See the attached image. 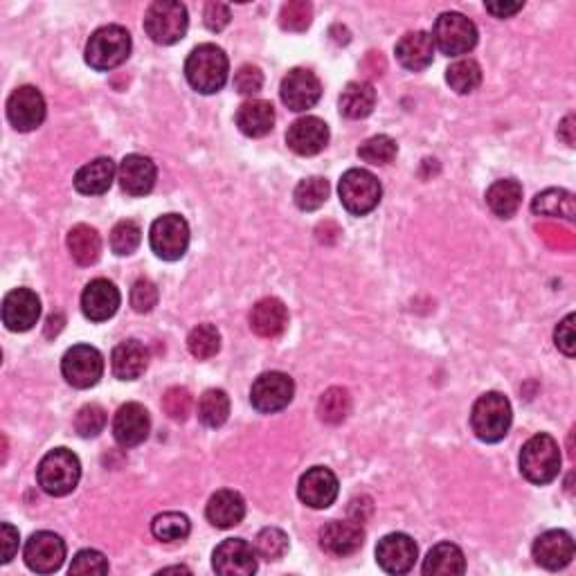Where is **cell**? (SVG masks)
I'll list each match as a JSON object with an SVG mask.
<instances>
[{
  "label": "cell",
  "mask_w": 576,
  "mask_h": 576,
  "mask_svg": "<svg viewBox=\"0 0 576 576\" xmlns=\"http://www.w3.org/2000/svg\"><path fill=\"white\" fill-rule=\"evenodd\" d=\"M158 304V288L151 279H138L131 288V306L138 313H149Z\"/></svg>",
  "instance_id": "cell-49"
},
{
  "label": "cell",
  "mask_w": 576,
  "mask_h": 576,
  "mask_svg": "<svg viewBox=\"0 0 576 576\" xmlns=\"http://www.w3.org/2000/svg\"><path fill=\"white\" fill-rule=\"evenodd\" d=\"M18 540H21L18 538V529L9 525V522H3V525H0V545H3V558H0V561H12L18 552Z\"/></svg>",
  "instance_id": "cell-53"
},
{
  "label": "cell",
  "mask_w": 576,
  "mask_h": 576,
  "mask_svg": "<svg viewBox=\"0 0 576 576\" xmlns=\"http://www.w3.org/2000/svg\"><path fill=\"white\" fill-rule=\"evenodd\" d=\"M446 81L459 95L473 93V90L482 84L480 63L473 59H459L455 63H450V68L446 70Z\"/></svg>",
  "instance_id": "cell-38"
},
{
  "label": "cell",
  "mask_w": 576,
  "mask_h": 576,
  "mask_svg": "<svg viewBox=\"0 0 576 576\" xmlns=\"http://www.w3.org/2000/svg\"><path fill=\"white\" fill-rule=\"evenodd\" d=\"M396 151H399V147H396L390 135H374V138L360 144L358 156L369 162V165H390L396 158Z\"/></svg>",
  "instance_id": "cell-43"
},
{
  "label": "cell",
  "mask_w": 576,
  "mask_h": 576,
  "mask_svg": "<svg viewBox=\"0 0 576 576\" xmlns=\"http://www.w3.org/2000/svg\"><path fill=\"white\" fill-rule=\"evenodd\" d=\"M151 250L160 259L178 261L185 257L189 248V225L180 214H162L151 223L149 230Z\"/></svg>",
  "instance_id": "cell-9"
},
{
  "label": "cell",
  "mask_w": 576,
  "mask_h": 576,
  "mask_svg": "<svg viewBox=\"0 0 576 576\" xmlns=\"http://www.w3.org/2000/svg\"><path fill=\"white\" fill-rule=\"evenodd\" d=\"M230 417V396L223 390H207L198 401V419L207 428H221Z\"/></svg>",
  "instance_id": "cell-36"
},
{
  "label": "cell",
  "mask_w": 576,
  "mask_h": 576,
  "mask_svg": "<svg viewBox=\"0 0 576 576\" xmlns=\"http://www.w3.org/2000/svg\"><path fill=\"white\" fill-rule=\"evenodd\" d=\"M340 113L349 120H363L376 106V90L367 81H351L345 86L338 99Z\"/></svg>",
  "instance_id": "cell-32"
},
{
  "label": "cell",
  "mask_w": 576,
  "mask_h": 576,
  "mask_svg": "<svg viewBox=\"0 0 576 576\" xmlns=\"http://www.w3.org/2000/svg\"><path fill=\"white\" fill-rule=\"evenodd\" d=\"M349 412H351V396L345 387H329V390L320 396L318 414L324 423H329V426H338V423L347 419Z\"/></svg>",
  "instance_id": "cell-39"
},
{
  "label": "cell",
  "mask_w": 576,
  "mask_h": 576,
  "mask_svg": "<svg viewBox=\"0 0 576 576\" xmlns=\"http://www.w3.org/2000/svg\"><path fill=\"white\" fill-rule=\"evenodd\" d=\"M131 34L122 25H104L90 34L86 43V63L93 70L108 72L129 59Z\"/></svg>",
  "instance_id": "cell-3"
},
{
  "label": "cell",
  "mask_w": 576,
  "mask_h": 576,
  "mask_svg": "<svg viewBox=\"0 0 576 576\" xmlns=\"http://www.w3.org/2000/svg\"><path fill=\"white\" fill-rule=\"evenodd\" d=\"M68 250L79 266H93L102 255V237L95 228L79 223L68 232Z\"/></svg>",
  "instance_id": "cell-34"
},
{
  "label": "cell",
  "mask_w": 576,
  "mask_h": 576,
  "mask_svg": "<svg viewBox=\"0 0 576 576\" xmlns=\"http://www.w3.org/2000/svg\"><path fill=\"white\" fill-rule=\"evenodd\" d=\"M45 99L36 86H18L7 99V117L16 131L27 133L39 129L45 120Z\"/></svg>",
  "instance_id": "cell-13"
},
{
  "label": "cell",
  "mask_w": 576,
  "mask_h": 576,
  "mask_svg": "<svg viewBox=\"0 0 576 576\" xmlns=\"http://www.w3.org/2000/svg\"><path fill=\"white\" fill-rule=\"evenodd\" d=\"M365 543V531L356 520H331L320 529V547L329 556L345 558Z\"/></svg>",
  "instance_id": "cell-19"
},
{
  "label": "cell",
  "mask_w": 576,
  "mask_h": 576,
  "mask_svg": "<svg viewBox=\"0 0 576 576\" xmlns=\"http://www.w3.org/2000/svg\"><path fill=\"white\" fill-rule=\"evenodd\" d=\"M255 549L257 556L264 558V561H279L288 552V536L282 529L266 527L257 534Z\"/></svg>",
  "instance_id": "cell-44"
},
{
  "label": "cell",
  "mask_w": 576,
  "mask_h": 576,
  "mask_svg": "<svg viewBox=\"0 0 576 576\" xmlns=\"http://www.w3.org/2000/svg\"><path fill=\"white\" fill-rule=\"evenodd\" d=\"M531 212L536 216H561L565 221L576 219V201L574 194L565 189H545L534 201H531Z\"/></svg>",
  "instance_id": "cell-35"
},
{
  "label": "cell",
  "mask_w": 576,
  "mask_h": 576,
  "mask_svg": "<svg viewBox=\"0 0 576 576\" xmlns=\"http://www.w3.org/2000/svg\"><path fill=\"white\" fill-rule=\"evenodd\" d=\"M237 126L248 138H264L275 126V108L266 99H248L237 111Z\"/></svg>",
  "instance_id": "cell-28"
},
{
  "label": "cell",
  "mask_w": 576,
  "mask_h": 576,
  "mask_svg": "<svg viewBox=\"0 0 576 576\" xmlns=\"http://www.w3.org/2000/svg\"><path fill=\"white\" fill-rule=\"evenodd\" d=\"M466 572L464 552L453 543H439L423 558V574L426 576H455Z\"/></svg>",
  "instance_id": "cell-31"
},
{
  "label": "cell",
  "mask_w": 576,
  "mask_h": 576,
  "mask_svg": "<svg viewBox=\"0 0 576 576\" xmlns=\"http://www.w3.org/2000/svg\"><path fill=\"white\" fill-rule=\"evenodd\" d=\"M329 142V126L315 115H306L288 126L286 144L297 156H315Z\"/></svg>",
  "instance_id": "cell-21"
},
{
  "label": "cell",
  "mask_w": 576,
  "mask_h": 576,
  "mask_svg": "<svg viewBox=\"0 0 576 576\" xmlns=\"http://www.w3.org/2000/svg\"><path fill=\"white\" fill-rule=\"evenodd\" d=\"M70 574H108V558L97 549H81L72 558Z\"/></svg>",
  "instance_id": "cell-48"
},
{
  "label": "cell",
  "mask_w": 576,
  "mask_h": 576,
  "mask_svg": "<svg viewBox=\"0 0 576 576\" xmlns=\"http://www.w3.org/2000/svg\"><path fill=\"white\" fill-rule=\"evenodd\" d=\"M149 365V351L140 340H124L113 349L111 367L120 381H135Z\"/></svg>",
  "instance_id": "cell-29"
},
{
  "label": "cell",
  "mask_w": 576,
  "mask_h": 576,
  "mask_svg": "<svg viewBox=\"0 0 576 576\" xmlns=\"http://www.w3.org/2000/svg\"><path fill=\"white\" fill-rule=\"evenodd\" d=\"M288 324V309L277 297H264L250 311V329L261 338H277Z\"/></svg>",
  "instance_id": "cell-27"
},
{
  "label": "cell",
  "mask_w": 576,
  "mask_h": 576,
  "mask_svg": "<svg viewBox=\"0 0 576 576\" xmlns=\"http://www.w3.org/2000/svg\"><path fill=\"white\" fill-rule=\"evenodd\" d=\"M430 36L439 52L448 54V57H459V54H466L475 48L477 27L464 14L444 12L435 21Z\"/></svg>",
  "instance_id": "cell-8"
},
{
  "label": "cell",
  "mask_w": 576,
  "mask_h": 576,
  "mask_svg": "<svg viewBox=\"0 0 576 576\" xmlns=\"http://www.w3.org/2000/svg\"><path fill=\"white\" fill-rule=\"evenodd\" d=\"M192 405L194 399L187 387H169V390L162 394V410L174 421H185L189 412H192Z\"/></svg>",
  "instance_id": "cell-47"
},
{
  "label": "cell",
  "mask_w": 576,
  "mask_h": 576,
  "mask_svg": "<svg viewBox=\"0 0 576 576\" xmlns=\"http://www.w3.org/2000/svg\"><path fill=\"white\" fill-rule=\"evenodd\" d=\"M531 554H534L536 563L545 570H563L572 563L574 558V540L563 529H552L545 531L536 538L534 547H531Z\"/></svg>",
  "instance_id": "cell-20"
},
{
  "label": "cell",
  "mask_w": 576,
  "mask_h": 576,
  "mask_svg": "<svg viewBox=\"0 0 576 576\" xmlns=\"http://www.w3.org/2000/svg\"><path fill=\"white\" fill-rule=\"evenodd\" d=\"M41 318V300L30 288H14L3 300V322L9 331H30Z\"/></svg>",
  "instance_id": "cell-18"
},
{
  "label": "cell",
  "mask_w": 576,
  "mask_h": 576,
  "mask_svg": "<svg viewBox=\"0 0 576 576\" xmlns=\"http://www.w3.org/2000/svg\"><path fill=\"white\" fill-rule=\"evenodd\" d=\"M313 21V5L306 0H291L279 12V25L286 32H304Z\"/></svg>",
  "instance_id": "cell-45"
},
{
  "label": "cell",
  "mask_w": 576,
  "mask_h": 576,
  "mask_svg": "<svg viewBox=\"0 0 576 576\" xmlns=\"http://www.w3.org/2000/svg\"><path fill=\"white\" fill-rule=\"evenodd\" d=\"M558 138H561L567 147H574V115H567L558 126Z\"/></svg>",
  "instance_id": "cell-55"
},
{
  "label": "cell",
  "mask_w": 576,
  "mask_h": 576,
  "mask_svg": "<svg viewBox=\"0 0 576 576\" xmlns=\"http://www.w3.org/2000/svg\"><path fill=\"white\" fill-rule=\"evenodd\" d=\"M432 57H435V41L423 30L403 34L401 41L396 43V59L410 72L426 70L432 63Z\"/></svg>",
  "instance_id": "cell-26"
},
{
  "label": "cell",
  "mask_w": 576,
  "mask_h": 576,
  "mask_svg": "<svg viewBox=\"0 0 576 576\" xmlns=\"http://www.w3.org/2000/svg\"><path fill=\"white\" fill-rule=\"evenodd\" d=\"M340 203L349 214L365 216L381 203L383 187L378 178L367 169H349L342 174L338 185Z\"/></svg>",
  "instance_id": "cell-7"
},
{
  "label": "cell",
  "mask_w": 576,
  "mask_h": 576,
  "mask_svg": "<svg viewBox=\"0 0 576 576\" xmlns=\"http://www.w3.org/2000/svg\"><path fill=\"white\" fill-rule=\"evenodd\" d=\"M189 354L198 360H210L212 356L219 354L221 349V333L214 324H198L196 329H192L187 338Z\"/></svg>",
  "instance_id": "cell-41"
},
{
  "label": "cell",
  "mask_w": 576,
  "mask_h": 576,
  "mask_svg": "<svg viewBox=\"0 0 576 576\" xmlns=\"http://www.w3.org/2000/svg\"><path fill=\"white\" fill-rule=\"evenodd\" d=\"M117 176V167L111 158H95L86 162L75 174V189L79 194L86 196H99L111 189L113 180Z\"/></svg>",
  "instance_id": "cell-30"
},
{
  "label": "cell",
  "mask_w": 576,
  "mask_h": 576,
  "mask_svg": "<svg viewBox=\"0 0 576 576\" xmlns=\"http://www.w3.org/2000/svg\"><path fill=\"white\" fill-rule=\"evenodd\" d=\"M167 572H189V570L187 567H165L160 574H167Z\"/></svg>",
  "instance_id": "cell-56"
},
{
  "label": "cell",
  "mask_w": 576,
  "mask_h": 576,
  "mask_svg": "<svg viewBox=\"0 0 576 576\" xmlns=\"http://www.w3.org/2000/svg\"><path fill=\"white\" fill-rule=\"evenodd\" d=\"M192 531V522L185 516V513L178 511H165L160 516L153 518L151 522V534L156 536L162 543H178V540H185Z\"/></svg>",
  "instance_id": "cell-37"
},
{
  "label": "cell",
  "mask_w": 576,
  "mask_h": 576,
  "mask_svg": "<svg viewBox=\"0 0 576 576\" xmlns=\"http://www.w3.org/2000/svg\"><path fill=\"white\" fill-rule=\"evenodd\" d=\"M554 340H556V347L563 351L565 356H574L576 351V333H574V313L567 315V318L558 324L556 331H554Z\"/></svg>",
  "instance_id": "cell-52"
},
{
  "label": "cell",
  "mask_w": 576,
  "mask_h": 576,
  "mask_svg": "<svg viewBox=\"0 0 576 576\" xmlns=\"http://www.w3.org/2000/svg\"><path fill=\"white\" fill-rule=\"evenodd\" d=\"M520 473L538 486L554 482L561 473V448L556 439L545 432L531 437L520 450Z\"/></svg>",
  "instance_id": "cell-5"
},
{
  "label": "cell",
  "mask_w": 576,
  "mask_h": 576,
  "mask_svg": "<svg viewBox=\"0 0 576 576\" xmlns=\"http://www.w3.org/2000/svg\"><path fill=\"white\" fill-rule=\"evenodd\" d=\"M522 7H525V3H486V12L495 18H511L522 12Z\"/></svg>",
  "instance_id": "cell-54"
},
{
  "label": "cell",
  "mask_w": 576,
  "mask_h": 576,
  "mask_svg": "<svg viewBox=\"0 0 576 576\" xmlns=\"http://www.w3.org/2000/svg\"><path fill=\"white\" fill-rule=\"evenodd\" d=\"M25 565L36 574H52L66 561V543L54 531H36L25 543Z\"/></svg>",
  "instance_id": "cell-12"
},
{
  "label": "cell",
  "mask_w": 576,
  "mask_h": 576,
  "mask_svg": "<svg viewBox=\"0 0 576 576\" xmlns=\"http://www.w3.org/2000/svg\"><path fill=\"white\" fill-rule=\"evenodd\" d=\"M295 383L284 372H266L261 374L250 387L252 408L261 414H273L284 410L293 401Z\"/></svg>",
  "instance_id": "cell-11"
},
{
  "label": "cell",
  "mask_w": 576,
  "mask_h": 576,
  "mask_svg": "<svg viewBox=\"0 0 576 576\" xmlns=\"http://www.w3.org/2000/svg\"><path fill=\"white\" fill-rule=\"evenodd\" d=\"M230 7L225 3H207L203 9V21L205 27L212 32H221L230 25Z\"/></svg>",
  "instance_id": "cell-51"
},
{
  "label": "cell",
  "mask_w": 576,
  "mask_h": 576,
  "mask_svg": "<svg viewBox=\"0 0 576 576\" xmlns=\"http://www.w3.org/2000/svg\"><path fill=\"white\" fill-rule=\"evenodd\" d=\"M158 169L153 160L140 153H129L117 167V180H120L122 192L129 196H147L156 187Z\"/></svg>",
  "instance_id": "cell-24"
},
{
  "label": "cell",
  "mask_w": 576,
  "mask_h": 576,
  "mask_svg": "<svg viewBox=\"0 0 576 576\" xmlns=\"http://www.w3.org/2000/svg\"><path fill=\"white\" fill-rule=\"evenodd\" d=\"M140 241H142L140 225L131 219H124L120 223H115V228L111 230V250L115 252L117 257L133 255V252L138 250Z\"/></svg>",
  "instance_id": "cell-42"
},
{
  "label": "cell",
  "mask_w": 576,
  "mask_h": 576,
  "mask_svg": "<svg viewBox=\"0 0 576 576\" xmlns=\"http://www.w3.org/2000/svg\"><path fill=\"white\" fill-rule=\"evenodd\" d=\"M257 549L243 538H228L214 549L212 567L223 576H250L257 572Z\"/></svg>",
  "instance_id": "cell-14"
},
{
  "label": "cell",
  "mask_w": 576,
  "mask_h": 576,
  "mask_svg": "<svg viewBox=\"0 0 576 576\" xmlns=\"http://www.w3.org/2000/svg\"><path fill=\"white\" fill-rule=\"evenodd\" d=\"M61 374L77 390H88L104 376V356L90 345L70 347L61 358Z\"/></svg>",
  "instance_id": "cell-10"
},
{
  "label": "cell",
  "mask_w": 576,
  "mask_h": 576,
  "mask_svg": "<svg viewBox=\"0 0 576 576\" xmlns=\"http://www.w3.org/2000/svg\"><path fill=\"white\" fill-rule=\"evenodd\" d=\"M419 558V547L408 534H387L376 545V563L387 574H408Z\"/></svg>",
  "instance_id": "cell-17"
},
{
  "label": "cell",
  "mask_w": 576,
  "mask_h": 576,
  "mask_svg": "<svg viewBox=\"0 0 576 576\" xmlns=\"http://www.w3.org/2000/svg\"><path fill=\"white\" fill-rule=\"evenodd\" d=\"M279 95L282 102L295 113H304L320 102L322 97V84L315 77V72L306 68H295L288 72L279 86Z\"/></svg>",
  "instance_id": "cell-15"
},
{
  "label": "cell",
  "mask_w": 576,
  "mask_h": 576,
  "mask_svg": "<svg viewBox=\"0 0 576 576\" xmlns=\"http://www.w3.org/2000/svg\"><path fill=\"white\" fill-rule=\"evenodd\" d=\"M329 192H331V187L327 180L320 176H313V178H304L297 183L293 198H295V205L300 207L302 212H315L318 207L327 203Z\"/></svg>",
  "instance_id": "cell-40"
},
{
  "label": "cell",
  "mask_w": 576,
  "mask_h": 576,
  "mask_svg": "<svg viewBox=\"0 0 576 576\" xmlns=\"http://www.w3.org/2000/svg\"><path fill=\"white\" fill-rule=\"evenodd\" d=\"M120 291L108 279H93L81 293V311L90 322H106L120 309Z\"/></svg>",
  "instance_id": "cell-22"
},
{
  "label": "cell",
  "mask_w": 576,
  "mask_h": 576,
  "mask_svg": "<svg viewBox=\"0 0 576 576\" xmlns=\"http://www.w3.org/2000/svg\"><path fill=\"white\" fill-rule=\"evenodd\" d=\"M511 403L500 392H486L473 403L471 428L475 437L486 444H498L511 428Z\"/></svg>",
  "instance_id": "cell-2"
},
{
  "label": "cell",
  "mask_w": 576,
  "mask_h": 576,
  "mask_svg": "<svg viewBox=\"0 0 576 576\" xmlns=\"http://www.w3.org/2000/svg\"><path fill=\"white\" fill-rule=\"evenodd\" d=\"M187 27V7L178 0H156L144 14V32L158 45H174L183 41Z\"/></svg>",
  "instance_id": "cell-6"
},
{
  "label": "cell",
  "mask_w": 576,
  "mask_h": 576,
  "mask_svg": "<svg viewBox=\"0 0 576 576\" xmlns=\"http://www.w3.org/2000/svg\"><path fill=\"white\" fill-rule=\"evenodd\" d=\"M104 428H106V410L102 408V405L88 403L77 412L75 430L79 437H84V439L97 437Z\"/></svg>",
  "instance_id": "cell-46"
},
{
  "label": "cell",
  "mask_w": 576,
  "mask_h": 576,
  "mask_svg": "<svg viewBox=\"0 0 576 576\" xmlns=\"http://www.w3.org/2000/svg\"><path fill=\"white\" fill-rule=\"evenodd\" d=\"M151 419L140 403H124L113 419V437L122 448L140 446L149 437Z\"/></svg>",
  "instance_id": "cell-23"
},
{
  "label": "cell",
  "mask_w": 576,
  "mask_h": 576,
  "mask_svg": "<svg viewBox=\"0 0 576 576\" xmlns=\"http://www.w3.org/2000/svg\"><path fill=\"white\" fill-rule=\"evenodd\" d=\"M340 484L331 468L313 466L300 477L297 484V498L311 509H329L338 498Z\"/></svg>",
  "instance_id": "cell-16"
},
{
  "label": "cell",
  "mask_w": 576,
  "mask_h": 576,
  "mask_svg": "<svg viewBox=\"0 0 576 576\" xmlns=\"http://www.w3.org/2000/svg\"><path fill=\"white\" fill-rule=\"evenodd\" d=\"M261 86H264V75H261V70L257 66H241L237 70V75H234V88H237V93L241 95H257Z\"/></svg>",
  "instance_id": "cell-50"
},
{
  "label": "cell",
  "mask_w": 576,
  "mask_h": 576,
  "mask_svg": "<svg viewBox=\"0 0 576 576\" xmlns=\"http://www.w3.org/2000/svg\"><path fill=\"white\" fill-rule=\"evenodd\" d=\"M230 72V61L219 45L203 43L189 52L185 61V77L196 93L214 95L225 86Z\"/></svg>",
  "instance_id": "cell-1"
},
{
  "label": "cell",
  "mask_w": 576,
  "mask_h": 576,
  "mask_svg": "<svg viewBox=\"0 0 576 576\" xmlns=\"http://www.w3.org/2000/svg\"><path fill=\"white\" fill-rule=\"evenodd\" d=\"M205 516L216 529H232L246 518V500L232 489L216 491L205 507Z\"/></svg>",
  "instance_id": "cell-25"
},
{
  "label": "cell",
  "mask_w": 576,
  "mask_h": 576,
  "mask_svg": "<svg viewBox=\"0 0 576 576\" xmlns=\"http://www.w3.org/2000/svg\"><path fill=\"white\" fill-rule=\"evenodd\" d=\"M522 203V185L513 178H502L486 189V205L500 219H511Z\"/></svg>",
  "instance_id": "cell-33"
},
{
  "label": "cell",
  "mask_w": 576,
  "mask_h": 576,
  "mask_svg": "<svg viewBox=\"0 0 576 576\" xmlns=\"http://www.w3.org/2000/svg\"><path fill=\"white\" fill-rule=\"evenodd\" d=\"M79 477V457L68 448L50 450L39 462V468H36V482H39L45 493L54 495V498H63V495L75 491Z\"/></svg>",
  "instance_id": "cell-4"
}]
</instances>
